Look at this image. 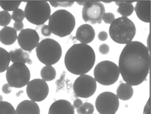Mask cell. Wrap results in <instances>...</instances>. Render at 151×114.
Wrapping results in <instances>:
<instances>
[{"instance_id": "36", "label": "cell", "mask_w": 151, "mask_h": 114, "mask_svg": "<svg viewBox=\"0 0 151 114\" xmlns=\"http://www.w3.org/2000/svg\"><path fill=\"white\" fill-rule=\"evenodd\" d=\"M144 114H150V99L149 98L147 103L145 106Z\"/></svg>"}, {"instance_id": "28", "label": "cell", "mask_w": 151, "mask_h": 114, "mask_svg": "<svg viewBox=\"0 0 151 114\" xmlns=\"http://www.w3.org/2000/svg\"><path fill=\"white\" fill-rule=\"evenodd\" d=\"M11 18L13 21H15V22H23L25 18V13L24 10L18 8L13 11Z\"/></svg>"}, {"instance_id": "32", "label": "cell", "mask_w": 151, "mask_h": 114, "mask_svg": "<svg viewBox=\"0 0 151 114\" xmlns=\"http://www.w3.org/2000/svg\"><path fill=\"white\" fill-rule=\"evenodd\" d=\"M41 33L43 36L48 37L51 35V32H50V28H49L48 25H44L41 29Z\"/></svg>"}, {"instance_id": "3", "label": "cell", "mask_w": 151, "mask_h": 114, "mask_svg": "<svg viewBox=\"0 0 151 114\" xmlns=\"http://www.w3.org/2000/svg\"><path fill=\"white\" fill-rule=\"evenodd\" d=\"M48 27L53 35L64 38L73 32L75 27V18L67 10H56L49 18Z\"/></svg>"}, {"instance_id": "14", "label": "cell", "mask_w": 151, "mask_h": 114, "mask_svg": "<svg viewBox=\"0 0 151 114\" xmlns=\"http://www.w3.org/2000/svg\"><path fill=\"white\" fill-rule=\"evenodd\" d=\"M48 114H75V108L67 100H58L50 105Z\"/></svg>"}, {"instance_id": "6", "label": "cell", "mask_w": 151, "mask_h": 114, "mask_svg": "<svg viewBox=\"0 0 151 114\" xmlns=\"http://www.w3.org/2000/svg\"><path fill=\"white\" fill-rule=\"evenodd\" d=\"M25 18L31 24L42 25L48 21L50 16V4L47 1H28L24 10Z\"/></svg>"}, {"instance_id": "27", "label": "cell", "mask_w": 151, "mask_h": 114, "mask_svg": "<svg viewBox=\"0 0 151 114\" xmlns=\"http://www.w3.org/2000/svg\"><path fill=\"white\" fill-rule=\"evenodd\" d=\"M11 19V15L9 13V12L4 11V10L0 11V26L1 27H7V25L10 23Z\"/></svg>"}, {"instance_id": "1", "label": "cell", "mask_w": 151, "mask_h": 114, "mask_svg": "<svg viewBox=\"0 0 151 114\" xmlns=\"http://www.w3.org/2000/svg\"><path fill=\"white\" fill-rule=\"evenodd\" d=\"M118 67L126 84L140 85L145 81L150 71V51L143 43L132 41L121 51Z\"/></svg>"}, {"instance_id": "24", "label": "cell", "mask_w": 151, "mask_h": 114, "mask_svg": "<svg viewBox=\"0 0 151 114\" xmlns=\"http://www.w3.org/2000/svg\"><path fill=\"white\" fill-rule=\"evenodd\" d=\"M21 1H4L0 0V7L4 11H14L21 5Z\"/></svg>"}, {"instance_id": "23", "label": "cell", "mask_w": 151, "mask_h": 114, "mask_svg": "<svg viewBox=\"0 0 151 114\" xmlns=\"http://www.w3.org/2000/svg\"><path fill=\"white\" fill-rule=\"evenodd\" d=\"M133 1H125L124 4L118 7L117 12L122 15V17L128 18L129 16H130L134 10V7L132 4V2Z\"/></svg>"}, {"instance_id": "22", "label": "cell", "mask_w": 151, "mask_h": 114, "mask_svg": "<svg viewBox=\"0 0 151 114\" xmlns=\"http://www.w3.org/2000/svg\"><path fill=\"white\" fill-rule=\"evenodd\" d=\"M10 62V57L9 52L3 48L0 47V73L8 69Z\"/></svg>"}, {"instance_id": "8", "label": "cell", "mask_w": 151, "mask_h": 114, "mask_svg": "<svg viewBox=\"0 0 151 114\" xmlns=\"http://www.w3.org/2000/svg\"><path fill=\"white\" fill-rule=\"evenodd\" d=\"M31 73L27 66L24 64L15 63L9 66L6 72L7 84L11 87L22 88L30 81Z\"/></svg>"}, {"instance_id": "17", "label": "cell", "mask_w": 151, "mask_h": 114, "mask_svg": "<svg viewBox=\"0 0 151 114\" xmlns=\"http://www.w3.org/2000/svg\"><path fill=\"white\" fill-rule=\"evenodd\" d=\"M15 114H40V110L36 102L24 100L17 106Z\"/></svg>"}, {"instance_id": "39", "label": "cell", "mask_w": 151, "mask_h": 114, "mask_svg": "<svg viewBox=\"0 0 151 114\" xmlns=\"http://www.w3.org/2000/svg\"><path fill=\"white\" fill-rule=\"evenodd\" d=\"M103 2H104V3H111V2H112V1H103Z\"/></svg>"}, {"instance_id": "30", "label": "cell", "mask_w": 151, "mask_h": 114, "mask_svg": "<svg viewBox=\"0 0 151 114\" xmlns=\"http://www.w3.org/2000/svg\"><path fill=\"white\" fill-rule=\"evenodd\" d=\"M115 19V15L112 13H104L102 17V21L107 24H111Z\"/></svg>"}, {"instance_id": "33", "label": "cell", "mask_w": 151, "mask_h": 114, "mask_svg": "<svg viewBox=\"0 0 151 114\" xmlns=\"http://www.w3.org/2000/svg\"><path fill=\"white\" fill-rule=\"evenodd\" d=\"M2 92L5 95H8L12 92V87L8 84H4L2 86Z\"/></svg>"}, {"instance_id": "35", "label": "cell", "mask_w": 151, "mask_h": 114, "mask_svg": "<svg viewBox=\"0 0 151 114\" xmlns=\"http://www.w3.org/2000/svg\"><path fill=\"white\" fill-rule=\"evenodd\" d=\"M14 29L17 31H22L24 29V24L23 22H15L13 24Z\"/></svg>"}, {"instance_id": "9", "label": "cell", "mask_w": 151, "mask_h": 114, "mask_svg": "<svg viewBox=\"0 0 151 114\" xmlns=\"http://www.w3.org/2000/svg\"><path fill=\"white\" fill-rule=\"evenodd\" d=\"M96 90V81L93 77L85 75H80L73 84V91L76 97L88 98L94 95Z\"/></svg>"}, {"instance_id": "26", "label": "cell", "mask_w": 151, "mask_h": 114, "mask_svg": "<svg viewBox=\"0 0 151 114\" xmlns=\"http://www.w3.org/2000/svg\"><path fill=\"white\" fill-rule=\"evenodd\" d=\"M0 114H15L14 107L7 102H0Z\"/></svg>"}, {"instance_id": "5", "label": "cell", "mask_w": 151, "mask_h": 114, "mask_svg": "<svg viewBox=\"0 0 151 114\" xmlns=\"http://www.w3.org/2000/svg\"><path fill=\"white\" fill-rule=\"evenodd\" d=\"M36 53L41 63L52 66L61 59L62 49L57 41L53 39H45L37 46Z\"/></svg>"}, {"instance_id": "19", "label": "cell", "mask_w": 151, "mask_h": 114, "mask_svg": "<svg viewBox=\"0 0 151 114\" xmlns=\"http://www.w3.org/2000/svg\"><path fill=\"white\" fill-rule=\"evenodd\" d=\"M9 54L10 57V61H12L13 64L20 63L25 64L29 60V53L21 48H16L15 50L10 51Z\"/></svg>"}, {"instance_id": "12", "label": "cell", "mask_w": 151, "mask_h": 114, "mask_svg": "<svg viewBox=\"0 0 151 114\" xmlns=\"http://www.w3.org/2000/svg\"><path fill=\"white\" fill-rule=\"evenodd\" d=\"M27 94L30 100L36 102L43 101L49 94L48 85L42 79H34L27 84Z\"/></svg>"}, {"instance_id": "37", "label": "cell", "mask_w": 151, "mask_h": 114, "mask_svg": "<svg viewBox=\"0 0 151 114\" xmlns=\"http://www.w3.org/2000/svg\"><path fill=\"white\" fill-rule=\"evenodd\" d=\"M82 104H83V102L81 99L75 100V101H74V102H73L74 108H78L80 106L82 105Z\"/></svg>"}, {"instance_id": "38", "label": "cell", "mask_w": 151, "mask_h": 114, "mask_svg": "<svg viewBox=\"0 0 151 114\" xmlns=\"http://www.w3.org/2000/svg\"><path fill=\"white\" fill-rule=\"evenodd\" d=\"M125 1H115V3L116 5H118V7H120L121 5H122L124 3Z\"/></svg>"}, {"instance_id": "10", "label": "cell", "mask_w": 151, "mask_h": 114, "mask_svg": "<svg viewBox=\"0 0 151 114\" xmlns=\"http://www.w3.org/2000/svg\"><path fill=\"white\" fill-rule=\"evenodd\" d=\"M119 108V100L115 94L102 92L96 100V108L99 114H115Z\"/></svg>"}, {"instance_id": "15", "label": "cell", "mask_w": 151, "mask_h": 114, "mask_svg": "<svg viewBox=\"0 0 151 114\" xmlns=\"http://www.w3.org/2000/svg\"><path fill=\"white\" fill-rule=\"evenodd\" d=\"M76 39L83 44H88L93 40L95 38V31L89 24H83L80 26L76 32Z\"/></svg>"}, {"instance_id": "2", "label": "cell", "mask_w": 151, "mask_h": 114, "mask_svg": "<svg viewBox=\"0 0 151 114\" xmlns=\"http://www.w3.org/2000/svg\"><path fill=\"white\" fill-rule=\"evenodd\" d=\"M96 55L93 49L87 44H75L69 48L64 58L67 70L74 75L88 73L95 64Z\"/></svg>"}, {"instance_id": "21", "label": "cell", "mask_w": 151, "mask_h": 114, "mask_svg": "<svg viewBox=\"0 0 151 114\" xmlns=\"http://www.w3.org/2000/svg\"><path fill=\"white\" fill-rule=\"evenodd\" d=\"M41 78L45 82L54 80L56 76V71L51 65H45L42 68L40 71Z\"/></svg>"}, {"instance_id": "11", "label": "cell", "mask_w": 151, "mask_h": 114, "mask_svg": "<svg viewBox=\"0 0 151 114\" xmlns=\"http://www.w3.org/2000/svg\"><path fill=\"white\" fill-rule=\"evenodd\" d=\"M105 13L104 6L98 1H88L83 6V19L85 22L91 24H100L102 21L103 15Z\"/></svg>"}, {"instance_id": "20", "label": "cell", "mask_w": 151, "mask_h": 114, "mask_svg": "<svg viewBox=\"0 0 151 114\" xmlns=\"http://www.w3.org/2000/svg\"><path fill=\"white\" fill-rule=\"evenodd\" d=\"M134 95V89L132 88V86L126 84H120L118 88L116 91V96L118 98V100H130L132 97Z\"/></svg>"}, {"instance_id": "25", "label": "cell", "mask_w": 151, "mask_h": 114, "mask_svg": "<svg viewBox=\"0 0 151 114\" xmlns=\"http://www.w3.org/2000/svg\"><path fill=\"white\" fill-rule=\"evenodd\" d=\"M94 111L93 105L90 102H84L82 105L77 108V113L78 114H93Z\"/></svg>"}, {"instance_id": "29", "label": "cell", "mask_w": 151, "mask_h": 114, "mask_svg": "<svg viewBox=\"0 0 151 114\" xmlns=\"http://www.w3.org/2000/svg\"><path fill=\"white\" fill-rule=\"evenodd\" d=\"M50 4L54 7H68L73 5L75 3L74 1H49Z\"/></svg>"}, {"instance_id": "4", "label": "cell", "mask_w": 151, "mask_h": 114, "mask_svg": "<svg viewBox=\"0 0 151 114\" xmlns=\"http://www.w3.org/2000/svg\"><path fill=\"white\" fill-rule=\"evenodd\" d=\"M110 38L118 44H129L136 35V27L132 20L121 17L114 20L109 29Z\"/></svg>"}, {"instance_id": "18", "label": "cell", "mask_w": 151, "mask_h": 114, "mask_svg": "<svg viewBox=\"0 0 151 114\" xmlns=\"http://www.w3.org/2000/svg\"><path fill=\"white\" fill-rule=\"evenodd\" d=\"M17 38V32L14 28L6 27L0 30V42L5 45L13 44L16 41Z\"/></svg>"}, {"instance_id": "34", "label": "cell", "mask_w": 151, "mask_h": 114, "mask_svg": "<svg viewBox=\"0 0 151 114\" xmlns=\"http://www.w3.org/2000/svg\"><path fill=\"white\" fill-rule=\"evenodd\" d=\"M98 38L99 40L105 41L107 39V38H108V35H107V32H104V31H101V32H99V34Z\"/></svg>"}, {"instance_id": "7", "label": "cell", "mask_w": 151, "mask_h": 114, "mask_svg": "<svg viewBox=\"0 0 151 114\" xmlns=\"http://www.w3.org/2000/svg\"><path fill=\"white\" fill-rule=\"evenodd\" d=\"M119 76V67L112 61H101L94 69V79L101 85H112L118 81Z\"/></svg>"}, {"instance_id": "40", "label": "cell", "mask_w": 151, "mask_h": 114, "mask_svg": "<svg viewBox=\"0 0 151 114\" xmlns=\"http://www.w3.org/2000/svg\"><path fill=\"white\" fill-rule=\"evenodd\" d=\"M3 100V97H2V96H1V95H0V102H1Z\"/></svg>"}, {"instance_id": "16", "label": "cell", "mask_w": 151, "mask_h": 114, "mask_svg": "<svg viewBox=\"0 0 151 114\" xmlns=\"http://www.w3.org/2000/svg\"><path fill=\"white\" fill-rule=\"evenodd\" d=\"M150 0H141L137 1L134 10L140 21L150 23Z\"/></svg>"}, {"instance_id": "31", "label": "cell", "mask_w": 151, "mask_h": 114, "mask_svg": "<svg viewBox=\"0 0 151 114\" xmlns=\"http://www.w3.org/2000/svg\"><path fill=\"white\" fill-rule=\"evenodd\" d=\"M99 51L100 53L103 55H106L110 52V47L107 44H101L99 48Z\"/></svg>"}, {"instance_id": "13", "label": "cell", "mask_w": 151, "mask_h": 114, "mask_svg": "<svg viewBox=\"0 0 151 114\" xmlns=\"http://www.w3.org/2000/svg\"><path fill=\"white\" fill-rule=\"evenodd\" d=\"M18 42L21 49L31 52L37 48L40 43V36L36 30L25 29L21 31L18 36Z\"/></svg>"}]
</instances>
